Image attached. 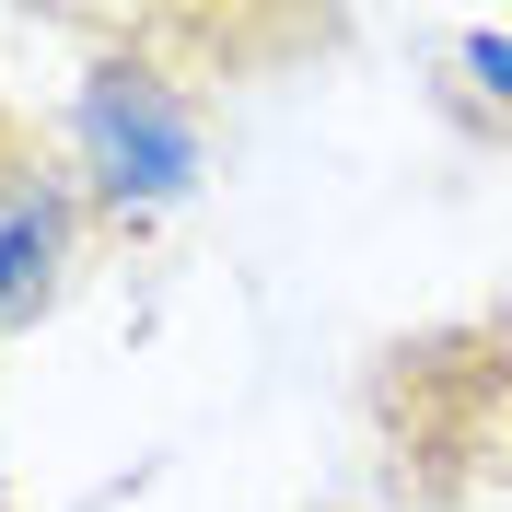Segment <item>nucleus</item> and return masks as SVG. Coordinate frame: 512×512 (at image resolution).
<instances>
[{
	"instance_id": "f257e3e1",
	"label": "nucleus",
	"mask_w": 512,
	"mask_h": 512,
	"mask_svg": "<svg viewBox=\"0 0 512 512\" xmlns=\"http://www.w3.org/2000/svg\"><path fill=\"white\" fill-rule=\"evenodd\" d=\"M82 128H94V163H105V187H140V198L187 187V128L163 117V94H152V82L105 70V82H94V105H82Z\"/></svg>"
}]
</instances>
